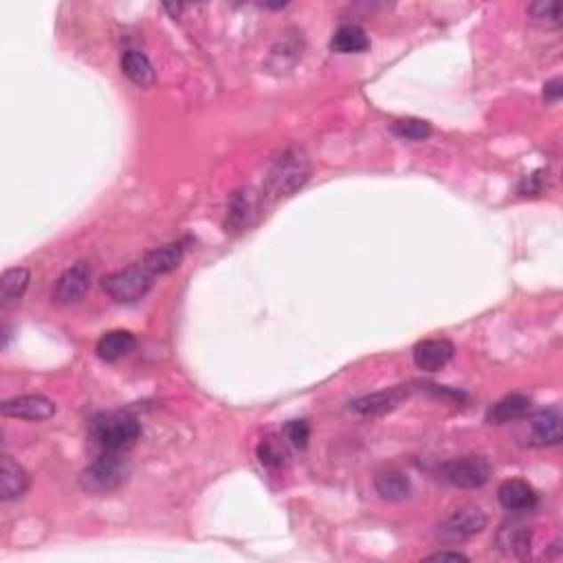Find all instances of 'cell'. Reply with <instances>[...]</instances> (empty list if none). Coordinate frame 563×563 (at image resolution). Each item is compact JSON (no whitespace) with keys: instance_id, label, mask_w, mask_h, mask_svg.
<instances>
[{"instance_id":"obj_2","label":"cell","mask_w":563,"mask_h":563,"mask_svg":"<svg viewBox=\"0 0 563 563\" xmlns=\"http://www.w3.org/2000/svg\"><path fill=\"white\" fill-rule=\"evenodd\" d=\"M92 443L110 454L128 449L141 436V422L128 412H101L88 422Z\"/></svg>"},{"instance_id":"obj_1","label":"cell","mask_w":563,"mask_h":563,"mask_svg":"<svg viewBox=\"0 0 563 563\" xmlns=\"http://www.w3.org/2000/svg\"><path fill=\"white\" fill-rule=\"evenodd\" d=\"M310 176V161L302 148L291 146L284 148L273 157L271 165H269L267 181H264V189L271 194L273 198L291 197L293 192L302 188Z\"/></svg>"},{"instance_id":"obj_24","label":"cell","mask_w":563,"mask_h":563,"mask_svg":"<svg viewBox=\"0 0 563 563\" xmlns=\"http://www.w3.org/2000/svg\"><path fill=\"white\" fill-rule=\"evenodd\" d=\"M530 20L539 25H559V7L552 0H539V3L528 4Z\"/></svg>"},{"instance_id":"obj_16","label":"cell","mask_w":563,"mask_h":563,"mask_svg":"<svg viewBox=\"0 0 563 563\" xmlns=\"http://www.w3.org/2000/svg\"><path fill=\"white\" fill-rule=\"evenodd\" d=\"M530 530L522 524H504L500 530H497L495 537V546L497 551L504 552V555H513V557H526L530 551Z\"/></svg>"},{"instance_id":"obj_18","label":"cell","mask_w":563,"mask_h":563,"mask_svg":"<svg viewBox=\"0 0 563 563\" xmlns=\"http://www.w3.org/2000/svg\"><path fill=\"white\" fill-rule=\"evenodd\" d=\"M27 286H29V271L22 267L7 269L0 280V309L9 310L16 306L25 295Z\"/></svg>"},{"instance_id":"obj_21","label":"cell","mask_w":563,"mask_h":563,"mask_svg":"<svg viewBox=\"0 0 563 563\" xmlns=\"http://www.w3.org/2000/svg\"><path fill=\"white\" fill-rule=\"evenodd\" d=\"M367 46H370V38L359 25H342L330 40V49L334 53H361Z\"/></svg>"},{"instance_id":"obj_10","label":"cell","mask_w":563,"mask_h":563,"mask_svg":"<svg viewBox=\"0 0 563 563\" xmlns=\"http://www.w3.org/2000/svg\"><path fill=\"white\" fill-rule=\"evenodd\" d=\"M561 409L559 405L542 409L530 422V445L535 446H555L561 443Z\"/></svg>"},{"instance_id":"obj_20","label":"cell","mask_w":563,"mask_h":563,"mask_svg":"<svg viewBox=\"0 0 563 563\" xmlns=\"http://www.w3.org/2000/svg\"><path fill=\"white\" fill-rule=\"evenodd\" d=\"M376 493H379L383 500L388 502H403L405 497H409L412 491V484L405 473L397 471V469H388V471H381L374 480Z\"/></svg>"},{"instance_id":"obj_12","label":"cell","mask_w":563,"mask_h":563,"mask_svg":"<svg viewBox=\"0 0 563 563\" xmlns=\"http://www.w3.org/2000/svg\"><path fill=\"white\" fill-rule=\"evenodd\" d=\"M497 500L504 506L506 511H513V513H522V511H530L537 506V493L524 480H506L497 488Z\"/></svg>"},{"instance_id":"obj_7","label":"cell","mask_w":563,"mask_h":563,"mask_svg":"<svg viewBox=\"0 0 563 563\" xmlns=\"http://www.w3.org/2000/svg\"><path fill=\"white\" fill-rule=\"evenodd\" d=\"M92 280V269L88 267V262H76L71 269L60 276V280L55 282L53 288V300L58 304H73V302L82 300L86 295V291L91 288Z\"/></svg>"},{"instance_id":"obj_28","label":"cell","mask_w":563,"mask_h":563,"mask_svg":"<svg viewBox=\"0 0 563 563\" xmlns=\"http://www.w3.org/2000/svg\"><path fill=\"white\" fill-rule=\"evenodd\" d=\"M427 561H469V557L462 555V552H455V551H440V552H434V555L427 557Z\"/></svg>"},{"instance_id":"obj_14","label":"cell","mask_w":563,"mask_h":563,"mask_svg":"<svg viewBox=\"0 0 563 563\" xmlns=\"http://www.w3.org/2000/svg\"><path fill=\"white\" fill-rule=\"evenodd\" d=\"M29 488V476L25 469L12 458V455H3V464H0V497L4 502L18 500L25 495Z\"/></svg>"},{"instance_id":"obj_19","label":"cell","mask_w":563,"mask_h":563,"mask_svg":"<svg viewBox=\"0 0 563 563\" xmlns=\"http://www.w3.org/2000/svg\"><path fill=\"white\" fill-rule=\"evenodd\" d=\"M183 255H185L183 242H170V245L150 251V253L143 258V262H146V267L150 269L155 276H163V273L174 271V269L181 264V260H183Z\"/></svg>"},{"instance_id":"obj_25","label":"cell","mask_w":563,"mask_h":563,"mask_svg":"<svg viewBox=\"0 0 563 563\" xmlns=\"http://www.w3.org/2000/svg\"><path fill=\"white\" fill-rule=\"evenodd\" d=\"M284 434H286V440L295 446V449H304L310 438V427L306 421H291L284 427Z\"/></svg>"},{"instance_id":"obj_17","label":"cell","mask_w":563,"mask_h":563,"mask_svg":"<svg viewBox=\"0 0 563 563\" xmlns=\"http://www.w3.org/2000/svg\"><path fill=\"white\" fill-rule=\"evenodd\" d=\"M121 71L128 77L130 82L137 84V86H152L155 84V67L148 60L146 53L141 51L128 49L121 55Z\"/></svg>"},{"instance_id":"obj_23","label":"cell","mask_w":563,"mask_h":563,"mask_svg":"<svg viewBox=\"0 0 563 563\" xmlns=\"http://www.w3.org/2000/svg\"><path fill=\"white\" fill-rule=\"evenodd\" d=\"M253 212V205H251L249 194L236 192L231 197L229 203V213H227V225H231V229H242L245 225H249V216Z\"/></svg>"},{"instance_id":"obj_9","label":"cell","mask_w":563,"mask_h":563,"mask_svg":"<svg viewBox=\"0 0 563 563\" xmlns=\"http://www.w3.org/2000/svg\"><path fill=\"white\" fill-rule=\"evenodd\" d=\"M454 343L446 342V339H425V342H418L414 346L412 357L418 370L438 372L454 359Z\"/></svg>"},{"instance_id":"obj_6","label":"cell","mask_w":563,"mask_h":563,"mask_svg":"<svg viewBox=\"0 0 563 563\" xmlns=\"http://www.w3.org/2000/svg\"><path fill=\"white\" fill-rule=\"evenodd\" d=\"M484 528H487V515H484V511L476 504H467L440 524L438 537L449 543L467 542L473 535L482 533Z\"/></svg>"},{"instance_id":"obj_11","label":"cell","mask_w":563,"mask_h":563,"mask_svg":"<svg viewBox=\"0 0 563 563\" xmlns=\"http://www.w3.org/2000/svg\"><path fill=\"white\" fill-rule=\"evenodd\" d=\"M409 394H412V388H409V385H397V388L381 390V392L357 398V401L352 403V409L363 414V416H379V414L392 412L394 407H398Z\"/></svg>"},{"instance_id":"obj_27","label":"cell","mask_w":563,"mask_h":563,"mask_svg":"<svg viewBox=\"0 0 563 563\" xmlns=\"http://www.w3.org/2000/svg\"><path fill=\"white\" fill-rule=\"evenodd\" d=\"M561 95H563V84H561V77H555V80L546 82V86H543V97H546V100L557 101V100H559Z\"/></svg>"},{"instance_id":"obj_8","label":"cell","mask_w":563,"mask_h":563,"mask_svg":"<svg viewBox=\"0 0 563 563\" xmlns=\"http://www.w3.org/2000/svg\"><path fill=\"white\" fill-rule=\"evenodd\" d=\"M4 416L22 418V421H46L55 414V403L42 394H25V397L9 398L0 405Z\"/></svg>"},{"instance_id":"obj_3","label":"cell","mask_w":563,"mask_h":563,"mask_svg":"<svg viewBox=\"0 0 563 563\" xmlns=\"http://www.w3.org/2000/svg\"><path fill=\"white\" fill-rule=\"evenodd\" d=\"M155 273L141 260V262L133 264V267L124 269V271H115L110 276H106L101 280V288L117 304H133V302H139L141 297H146V293L155 284Z\"/></svg>"},{"instance_id":"obj_26","label":"cell","mask_w":563,"mask_h":563,"mask_svg":"<svg viewBox=\"0 0 563 563\" xmlns=\"http://www.w3.org/2000/svg\"><path fill=\"white\" fill-rule=\"evenodd\" d=\"M258 458H260V462L267 464V467H271V469L282 467V462H284V454H282L280 445H277L276 440H271V438H267L260 443Z\"/></svg>"},{"instance_id":"obj_15","label":"cell","mask_w":563,"mask_h":563,"mask_svg":"<svg viewBox=\"0 0 563 563\" xmlns=\"http://www.w3.org/2000/svg\"><path fill=\"white\" fill-rule=\"evenodd\" d=\"M530 409V398L526 394H509L502 401L491 405L487 412V421L491 425H506L524 418Z\"/></svg>"},{"instance_id":"obj_4","label":"cell","mask_w":563,"mask_h":563,"mask_svg":"<svg viewBox=\"0 0 563 563\" xmlns=\"http://www.w3.org/2000/svg\"><path fill=\"white\" fill-rule=\"evenodd\" d=\"M125 478H128V464L119 458V454L104 451V455L84 469L80 482L84 491L92 495H106V493L117 491Z\"/></svg>"},{"instance_id":"obj_13","label":"cell","mask_w":563,"mask_h":563,"mask_svg":"<svg viewBox=\"0 0 563 563\" xmlns=\"http://www.w3.org/2000/svg\"><path fill=\"white\" fill-rule=\"evenodd\" d=\"M134 346H137V337L133 333H128V330H110V333L101 334L95 352L101 361L115 363L128 357L134 350Z\"/></svg>"},{"instance_id":"obj_22","label":"cell","mask_w":563,"mask_h":563,"mask_svg":"<svg viewBox=\"0 0 563 563\" xmlns=\"http://www.w3.org/2000/svg\"><path fill=\"white\" fill-rule=\"evenodd\" d=\"M392 133L397 134V137L407 139V141H425V139L431 134V125H430V121H425V119L405 117V119L394 121Z\"/></svg>"},{"instance_id":"obj_5","label":"cell","mask_w":563,"mask_h":563,"mask_svg":"<svg viewBox=\"0 0 563 563\" xmlns=\"http://www.w3.org/2000/svg\"><path fill=\"white\" fill-rule=\"evenodd\" d=\"M438 476L451 487L480 488L491 478V464L484 455H464V458L445 462L438 469Z\"/></svg>"}]
</instances>
